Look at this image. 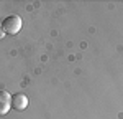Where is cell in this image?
I'll return each mask as SVG.
<instances>
[{
    "instance_id": "cell-4",
    "label": "cell",
    "mask_w": 123,
    "mask_h": 119,
    "mask_svg": "<svg viewBox=\"0 0 123 119\" xmlns=\"http://www.w3.org/2000/svg\"><path fill=\"white\" fill-rule=\"evenodd\" d=\"M5 35H7V33H5V31H3V28H2V25H0V38H3V37H5Z\"/></svg>"
},
{
    "instance_id": "cell-2",
    "label": "cell",
    "mask_w": 123,
    "mask_h": 119,
    "mask_svg": "<svg viewBox=\"0 0 123 119\" xmlns=\"http://www.w3.org/2000/svg\"><path fill=\"white\" fill-rule=\"evenodd\" d=\"M26 108H28V98L23 93L12 94V109H15V111H25Z\"/></svg>"
},
{
    "instance_id": "cell-3",
    "label": "cell",
    "mask_w": 123,
    "mask_h": 119,
    "mask_svg": "<svg viewBox=\"0 0 123 119\" xmlns=\"http://www.w3.org/2000/svg\"><path fill=\"white\" fill-rule=\"evenodd\" d=\"M12 109V94L8 91H0V116H5Z\"/></svg>"
},
{
    "instance_id": "cell-1",
    "label": "cell",
    "mask_w": 123,
    "mask_h": 119,
    "mask_svg": "<svg viewBox=\"0 0 123 119\" xmlns=\"http://www.w3.org/2000/svg\"><path fill=\"white\" fill-rule=\"evenodd\" d=\"M21 25H23V20L20 18L18 15H10L2 22V28L8 35H17L21 30Z\"/></svg>"
}]
</instances>
